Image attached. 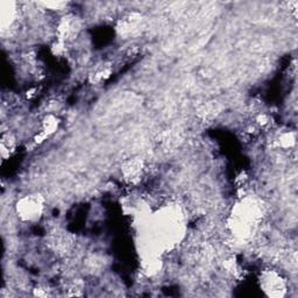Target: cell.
I'll return each instance as SVG.
<instances>
[{
    "label": "cell",
    "mask_w": 298,
    "mask_h": 298,
    "mask_svg": "<svg viewBox=\"0 0 298 298\" xmlns=\"http://www.w3.org/2000/svg\"><path fill=\"white\" fill-rule=\"evenodd\" d=\"M40 207H41V205H40L38 200L29 198V199L22 201L21 205H20V212L22 213L21 216H25L26 218L31 219L32 217H34L39 213Z\"/></svg>",
    "instance_id": "6da1fadb"
}]
</instances>
